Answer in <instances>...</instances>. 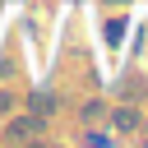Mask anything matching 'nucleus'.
<instances>
[{
	"label": "nucleus",
	"instance_id": "f257e3e1",
	"mask_svg": "<svg viewBox=\"0 0 148 148\" xmlns=\"http://www.w3.org/2000/svg\"><path fill=\"white\" fill-rule=\"evenodd\" d=\"M134 125H139L134 111H116V130H134Z\"/></svg>",
	"mask_w": 148,
	"mask_h": 148
}]
</instances>
